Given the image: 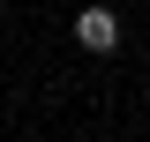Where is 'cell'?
I'll use <instances>...</instances> for the list:
<instances>
[{
	"label": "cell",
	"mask_w": 150,
	"mask_h": 142,
	"mask_svg": "<svg viewBox=\"0 0 150 142\" xmlns=\"http://www.w3.org/2000/svg\"><path fill=\"white\" fill-rule=\"evenodd\" d=\"M75 45H83V53H112V45H120V15L90 0V8L75 15Z\"/></svg>",
	"instance_id": "cell-1"
}]
</instances>
